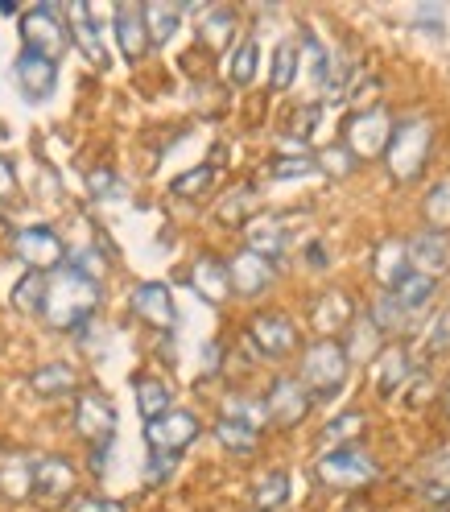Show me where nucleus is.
<instances>
[{"instance_id":"obj_1","label":"nucleus","mask_w":450,"mask_h":512,"mask_svg":"<svg viewBox=\"0 0 450 512\" xmlns=\"http://www.w3.org/2000/svg\"><path fill=\"white\" fill-rule=\"evenodd\" d=\"M100 306V281L83 277L79 269H54L46 273V298L42 318L54 331H79Z\"/></svg>"},{"instance_id":"obj_2","label":"nucleus","mask_w":450,"mask_h":512,"mask_svg":"<svg viewBox=\"0 0 450 512\" xmlns=\"http://www.w3.org/2000/svg\"><path fill=\"white\" fill-rule=\"evenodd\" d=\"M384 157H389V170H393L397 182H413L417 174H422L426 157H430V124L422 116H409V120L393 124Z\"/></svg>"},{"instance_id":"obj_3","label":"nucleus","mask_w":450,"mask_h":512,"mask_svg":"<svg viewBox=\"0 0 450 512\" xmlns=\"http://www.w3.org/2000/svg\"><path fill=\"white\" fill-rule=\"evenodd\" d=\"M347 351L335 343V339H318L306 360H302V389L306 393H318V397H331L339 393V384L347 380Z\"/></svg>"},{"instance_id":"obj_4","label":"nucleus","mask_w":450,"mask_h":512,"mask_svg":"<svg viewBox=\"0 0 450 512\" xmlns=\"http://www.w3.org/2000/svg\"><path fill=\"white\" fill-rule=\"evenodd\" d=\"M21 38H25V50H34L42 58H58L67 50V25H62V13L54 5H38L21 13Z\"/></svg>"},{"instance_id":"obj_5","label":"nucleus","mask_w":450,"mask_h":512,"mask_svg":"<svg viewBox=\"0 0 450 512\" xmlns=\"http://www.w3.org/2000/svg\"><path fill=\"white\" fill-rule=\"evenodd\" d=\"M389 133H393V120H389V112L384 108H368V112H356L347 120V128H343V145L351 149V157L356 162H364V157H380V149L389 145Z\"/></svg>"},{"instance_id":"obj_6","label":"nucleus","mask_w":450,"mask_h":512,"mask_svg":"<svg viewBox=\"0 0 450 512\" xmlns=\"http://www.w3.org/2000/svg\"><path fill=\"white\" fill-rule=\"evenodd\" d=\"M17 256L29 265V273H54L62 261H67V244L54 228H21L13 236Z\"/></svg>"},{"instance_id":"obj_7","label":"nucleus","mask_w":450,"mask_h":512,"mask_svg":"<svg viewBox=\"0 0 450 512\" xmlns=\"http://www.w3.org/2000/svg\"><path fill=\"white\" fill-rule=\"evenodd\" d=\"M372 475H376V463L360 446H339V451L318 459V479L331 488H356V484H368Z\"/></svg>"},{"instance_id":"obj_8","label":"nucleus","mask_w":450,"mask_h":512,"mask_svg":"<svg viewBox=\"0 0 450 512\" xmlns=\"http://www.w3.org/2000/svg\"><path fill=\"white\" fill-rule=\"evenodd\" d=\"M145 438H149V451H162V455H182L190 442L199 438V418L186 409H170L166 418L145 422Z\"/></svg>"},{"instance_id":"obj_9","label":"nucleus","mask_w":450,"mask_h":512,"mask_svg":"<svg viewBox=\"0 0 450 512\" xmlns=\"http://www.w3.org/2000/svg\"><path fill=\"white\" fill-rule=\"evenodd\" d=\"M75 426H79V434L87 442L108 446L112 434H116V409H112V401L104 393H95V389L79 393V401H75Z\"/></svg>"},{"instance_id":"obj_10","label":"nucleus","mask_w":450,"mask_h":512,"mask_svg":"<svg viewBox=\"0 0 450 512\" xmlns=\"http://www.w3.org/2000/svg\"><path fill=\"white\" fill-rule=\"evenodd\" d=\"M13 79H17V87H21V95L29 104H42L58 87V67L50 58L34 54V50H21L17 62H13Z\"/></svg>"},{"instance_id":"obj_11","label":"nucleus","mask_w":450,"mask_h":512,"mask_svg":"<svg viewBox=\"0 0 450 512\" xmlns=\"http://www.w3.org/2000/svg\"><path fill=\"white\" fill-rule=\"evenodd\" d=\"M273 277H277V269H273V261H265V256H256V252H236L232 261H228V285L236 294H244V298H256V294H265L269 285H273Z\"/></svg>"},{"instance_id":"obj_12","label":"nucleus","mask_w":450,"mask_h":512,"mask_svg":"<svg viewBox=\"0 0 450 512\" xmlns=\"http://www.w3.org/2000/svg\"><path fill=\"white\" fill-rule=\"evenodd\" d=\"M405 248H409V269L413 273L438 281V273L450 269V236L446 232H434V228L417 232L413 240H405Z\"/></svg>"},{"instance_id":"obj_13","label":"nucleus","mask_w":450,"mask_h":512,"mask_svg":"<svg viewBox=\"0 0 450 512\" xmlns=\"http://www.w3.org/2000/svg\"><path fill=\"white\" fill-rule=\"evenodd\" d=\"M133 314L145 318V323L157 327V331H170V327L178 323L174 298H170V290H166L162 281H145V285H137V290H133Z\"/></svg>"},{"instance_id":"obj_14","label":"nucleus","mask_w":450,"mask_h":512,"mask_svg":"<svg viewBox=\"0 0 450 512\" xmlns=\"http://www.w3.org/2000/svg\"><path fill=\"white\" fill-rule=\"evenodd\" d=\"M248 331H252V343L261 347L265 356H273V360L277 356H289V351L298 347V327L289 323L285 314H256Z\"/></svg>"},{"instance_id":"obj_15","label":"nucleus","mask_w":450,"mask_h":512,"mask_svg":"<svg viewBox=\"0 0 450 512\" xmlns=\"http://www.w3.org/2000/svg\"><path fill=\"white\" fill-rule=\"evenodd\" d=\"M310 409V393L302 389V380H277L269 389V401H265V413L281 426H298Z\"/></svg>"},{"instance_id":"obj_16","label":"nucleus","mask_w":450,"mask_h":512,"mask_svg":"<svg viewBox=\"0 0 450 512\" xmlns=\"http://www.w3.org/2000/svg\"><path fill=\"white\" fill-rule=\"evenodd\" d=\"M71 488H75V467L62 455H46L34 463V492L38 496L58 500V496H71Z\"/></svg>"},{"instance_id":"obj_17","label":"nucleus","mask_w":450,"mask_h":512,"mask_svg":"<svg viewBox=\"0 0 450 512\" xmlns=\"http://www.w3.org/2000/svg\"><path fill=\"white\" fill-rule=\"evenodd\" d=\"M116 42H120V54L128 62H141L145 58L149 34H145V21H141V9L137 5H120L116 9Z\"/></svg>"},{"instance_id":"obj_18","label":"nucleus","mask_w":450,"mask_h":512,"mask_svg":"<svg viewBox=\"0 0 450 512\" xmlns=\"http://www.w3.org/2000/svg\"><path fill=\"white\" fill-rule=\"evenodd\" d=\"M434 290H438V281H434V277H422V273H413V269H409V273L393 285V294H389V298H393V302L401 306V314L409 318V314H422V310L430 306Z\"/></svg>"},{"instance_id":"obj_19","label":"nucleus","mask_w":450,"mask_h":512,"mask_svg":"<svg viewBox=\"0 0 450 512\" xmlns=\"http://www.w3.org/2000/svg\"><path fill=\"white\" fill-rule=\"evenodd\" d=\"M67 17H71V34H75V42L83 46V54H87L91 67H108V50H104V42H100V29H95L91 9H87V5H71Z\"/></svg>"},{"instance_id":"obj_20","label":"nucleus","mask_w":450,"mask_h":512,"mask_svg":"<svg viewBox=\"0 0 450 512\" xmlns=\"http://www.w3.org/2000/svg\"><path fill=\"white\" fill-rule=\"evenodd\" d=\"M190 285L207 298V302H223L232 294V285H228V265L215 261V256H199L195 269H190Z\"/></svg>"},{"instance_id":"obj_21","label":"nucleus","mask_w":450,"mask_h":512,"mask_svg":"<svg viewBox=\"0 0 450 512\" xmlns=\"http://www.w3.org/2000/svg\"><path fill=\"white\" fill-rule=\"evenodd\" d=\"M182 13H186V5H145V9H141V21H145L149 46H166V42L178 34Z\"/></svg>"},{"instance_id":"obj_22","label":"nucleus","mask_w":450,"mask_h":512,"mask_svg":"<svg viewBox=\"0 0 450 512\" xmlns=\"http://www.w3.org/2000/svg\"><path fill=\"white\" fill-rule=\"evenodd\" d=\"M0 492L5 500H25L34 492V463L25 455H5L0 459Z\"/></svg>"},{"instance_id":"obj_23","label":"nucleus","mask_w":450,"mask_h":512,"mask_svg":"<svg viewBox=\"0 0 450 512\" xmlns=\"http://www.w3.org/2000/svg\"><path fill=\"white\" fill-rule=\"evenodd\" d=\"M133 389H137V409H141V418L145 422H157V418H166L170 413V389L157 376H141V380H133Z\"/></svg>"},{"instance_id":"obj_24","label":"nucleus","mask_w":450,"mask_h":512,"mask_svg":"<svg viewBox=\"0 0 450 512\" xmlns=\"http://www.w3.org/2000/svg\"><path fill=\"white\" fill-rule=\"evenodd\" d=\"M285 244H289V236H285V228H281L277 219H256V223H248V252L273 261V256L285 252Z\"/></svg>"},{"instance_id":"obj_25","label":"nucleus","mask_w":450,"mask_h":512,"mask_svg":"<svg viewBox=\"0 0 450 512\" xmlns=\"http://www.w3.org/2000/svg\"><path fill=\"white\" fill-rule=\"evenodd\" d=\"M405 273H409V248H405V240H384L376 248V277H380V285H389V290H393Z\"/></svg>"},{"instance_id":"obj_26","label":"nucleus","mask_w":450,"mask_h":512,"mask_svg":"<svg viewBox=\"0 0 450 512\" xmlns=\"http://www.w3.org/2000/svg\"><path fill=\"white\" fill-rule=\"evenodd\" d=\"M405 376H409V356H405V347H384L380 356H376V389L389 397Z\"/></svg>"},{"instance_id":"obj_27","label":"nucleus","mask_w":450,"mask_h":512,"mask_svg":"<svg viewBox=\"0 0 450 512\" xmlns=\"http://www.w3.org/2000/svg\"><path fill=\"white\" fill-rule=\"evenodd\" d=\"M29 384H34V393H42V397H62V393L75 389L79 376L71 364H42L34 376H29Z\"/></svg>"},{"instance_id":"obj_28","label":"nucleus","mask_w":450,"mask_h":512,"mask_svg":"<svg viewBox=\"0 0 450 512\" xmlns=\"http://www.w3.org/2000/svg\"><path fill=\"white\" fill-rule=\"evenodd\" d=\"M351 323V298H343V294H327L323 302H318V310H314V327L323 331V335H335L339 327H347Z\"/></svg>"},{"instance_id":"obj_29","label":"nucleus","mask_w":450,"mask_h":512,"mask_svg":"<svg viewBox=\"0 0 450 512\" xmlns=\"http://www.w3.org/2000/svg\"><path fill=\"white\" fill-rule=\"evenodd\" d=\"M285 500H289V475H285V471H269L261 484H256V492H252L256 512H273V508H281Z\"/></svg>"},{"instance_id":"obj_30","label":"nucleus","mask_w":450,"mask_h":512,"mask_svg":"<svg viewBox=\"0 0 450 512\" xmlns=\"http://www.w3.org/2000/svg\"><path fill=\"white\" fill-rule=\"evenodd\" d=\"M42 298H46V273H25L13 290V306L21 314H42Z\"/></svg>"},{"instance_id":"obj_31","label":"nucleus","mask_w":450,"mask_h":512,"mask_svg":"<svg viewBox=\"0 0 450 512\" xmlns=\"http://www.w3.org/2000/svg\"><path fill=\"white\" fill-rule=\"evenodd\" d=\"M256 62H261V46H256L252 38H244V42L236 46L232 62H228V75H232L236 87H248V83L256 79Z\"/></svg>"},{"instance_id":"obj_32","label":"nucleus","mask_w":450,"mask_h":512,"mask_svg":"<svg viewBox=\"0 0 450 512\" xmlns=\"http://www.w3.org/2000/svg\"><path fill=\"white\" fill-rule=\"evenodd\" d=\"M215 438L228 446V451H236V455H248L252 446H256V430L244 426V422H232V418H219L215 422Z\"/></svg>"},{"instance_id":"obj_33","label":"nucleus","mask_w":450,"mask_h":512,"mask_svg":"<svg viewBox=\"0 0 450 512\" xmlns=\"http://www.w3.org/2000/svg\"><path fill=\"white\" fill-rule=\"evenodd\" d=\"M232 29H236V13L232 9H207L203 21H199V34L211 42V46H223L232 38Z\"/></svg>"},{"instance_id":"obj_34","label":"nucleus","mask_w":450,"mask_h":512,"mask_svg":"<svg viewBox=\"0 0 450 512\" xmlns=\"http://www.w3.org/2000/svg\"><path fill=\"white\" fill-rule=\"evenodd\" d=\"M223 418H232V422H244V426H252V430H261V422L269 418V413H265V401L228 397V401H223Z\"/></svg>"},{"instance_id":"obj_35","label":"nucleus","mask_w":450,"mask_h":512,"mask_svg":"<svg viewBox=\"0 0 450 512\" xmlns=\"http://www.w3.org/2000/svg\"><path fill=\"white\" fill-rule=\"evenodd\" d=\"M426 219L434 223V232H446L450 228V178L434 182L430 195H426Z\"/></svg>"},{"instance_id":"obj_36","label":"nucleus","mask_w":450,"mask_h":512,"mask_svg":"<svg viewBox=\"0 0 450 512\" xmlns=\"http://www.w3.org/2000/svg\"><path fill=\"white\" fill-rule=\"evenodd\" d=\"M294 79H298V46L281 42L273 54V87L285 91V87H294Z\"/></svg>"},{"instance_id":"obj_37","label":"nucleus","mask_w":450,"mask_h":512,"mask_svg":"<svg viewBox=\"0 0 450 512\" xmlns=\"http://www.w3.org/2000/svg\"><path fill=\"white\" fill-rule=\"evenodd\" d=\"M211 178H215V166H195V170H186L182 178H174L170 190L178 199H195V195H203V190L211 186Z\"/></svg>"},{"instance_id":"obj_38","label":"nucleus","mask_w":450,"mask_h":512,"mask_svg":"<svg viewBox=\"0 0 450 512\" xmlns=\"http://www.w3.org/2000/svg\"><path fill=\"white\" fill-rule=\"evenodd\" d=\"M314 166L318 170H327V174H351V170H356V157H351V149L347 145H331V149H323V153H318L314 157Z\"/></svg>"},{"instance_id":"obj_39","label":"nucleus","mask_w":450,"mask_h":512,"mask_svg":"<svg viewBox=\"0 0 450 512\" xmlns=\"http://www.w3.org/2000/svg\"><path fill=\"white\" fill-rule=\"evenodd\" d=\"M318 166H314V157H277L273 162V178L277 182H289V178H306V174H314Z\"/></svg>"},{"instance_id":"obj_40","label":"nucleus","mask_w":450,"mask_h":512,"mask_svg":"<svg viewBox=\"0 0 450 512\" xmlns=\"http://www.w3.org/2000/svg\"><path fill=\"white\" fill-rule=\"evenodd\" d=\"M174 463H178V455L153 451V455H149V467H145V479H149V484H166V479L174 475Z\"/></svg>"},{"instance_id":"obj_41","label":"nucleus","mask_w":450,"mask_h":512,"mask_svg":"<svg viewBox=\"0 0 450 512\" xmlns=\"http://www.w3.org/2000/svg\"><path fill=\"white\" fill-rule=\"evenodd\" d=\"M351 430H364V413H347V418H335L327 426V438L339 442V438H351Z\"/></svg>"},{"instance_id":"obj_42","label":"nucleus","mask_w":450,"mask_h":512,"mask_svg":"<svg viewBox=\"0 0 450 512\" xmlns=\"http://www.w3.org/2000/svg\"><path fill=\"white\" fill-rule=\"evenodd\" d=\"M17 195V170L9 157H0V199H13Z\"/></svg>"},{"instance_id":"obj_43","label":"nucleus","mask_w":450,"mask_h":512,"mask_svg":"<svg viewBox=\"0 0 450 512\" xmlns=\"http://www.w3.org/2000/svg\"><path fill=\"white\" fill-rule=\"evenodd\" d=\"M71 512H124V504H116V500H104V496H87V500H79Z\"/></svg>"},{"instance_id":"obj_44","label":"nucleus","mask_w":450,"mask_h":512,"mask_svg":"<svg viewBox=\"0 0 450 512\" xmlns=\"http://www.w3.org/2000/svg\"><path fill=\"white\" fill-rule=\"evenodd\" d=\"M112 190H120L116 178H112V170H95V174H91V195L104 199V195H112Z\"/></svg>"},{"instance_id":"obj_45","label":"nucleus","mask_w":450,"mask_h":512,"mask_svg":"<svg viewBox=\"0 0 450 512\" xmlns=\"http://www.w3.org/2000/svg\"><path fill=\"white\" fill-rule=\"evenodd\" d=\"M450 347V310L438 318V327H434V339H430V351H442Z\"/></svg>"},{"instance_id":"obj_46","label":"nucleus","mask_w":450,"mask_h":512,"mask_svg":"<svg viewBox=\"0 0 450 512\" xmlns=\"http://www.w3.org/2000/svg\"><path fill=\"white\" fill-rule=\"evenodd\" d=\"M0 13H5V17H13V13H17V5H13V0H0Z\"/></svg>"}]
</instances>
